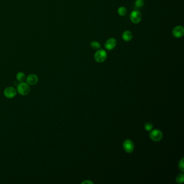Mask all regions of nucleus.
<instances>
[{"instance_id":"1","label":"nucleus","mask_w":184,"mask_h":184,"mask_svg":"<svg viewBox=\"0 0 184 184\" xmlns=\"http://www.w3.org/2000/svg\"><path fill=\"white\" fill-rule=\"evenodd\" d=\"M16 90L17 93L20 95L27 96L30 92V87L27 82H20Z\"/></svg>"},{"instance_id":"2","label":"nucleus","mask_w":184,"mask_h":184,"mask_svg":"<svg viewBox=\"0 0 184 184\" xmlns=\"http://www.w3.org/2000/svg\"><path fill=\"white\" fill-rule=\"evenodd\" d=\"M107 52L104 49H99L96 52L94 56L96 61L98 63H102L105 61L107 58Z\"/></svg>"},{"instance_id":"3","label":"nucleus","mask_w":184,"mask_h":184,"mask_svg":"<svg viewBox=\"0 0 184 184\" xmlns=\"http://www.w3.org/2000/svg\"><path fill=\"white\" fill-rule=\"evenodd\" d=\"M17 90L13 86H8L4 90V95L8 99H12L17 95Z\"/></svg>"},{"instance_id":"4","label":"nucleus","mask_w":184,"mask_h":184,"mask_svg":"<svg viewBox=\"0 0 184 184\" xmlns=\"http://www.w3.org/2000/svg\"><path fill=\"white\" fill-rule=\"evenodd\" d=\"M130 18L132 23L134 24H137L139 23L142 20V15L139 11L133 10L131 13Z\"/></svg>"},{"instance_id":"5","label":"nucleus","mask_w":184,"mask_h":184,"mask_svg":"<svg viewBox=\"0 0 184 184\" xmlns=\"http://www.w3.org/2000/svg\"><path fill=\"white\" fill-rule=\"evenodd\" d=\"M150 137L153 141L159 142L163 138V134L159 130H154L150 132Z\"/></svg>"},{"instance_id":"6","label":"nucleus","mask_w":184,"mask_h":184,"mask_svg":"<svg viewBox=\"0 0 184 184\" xmlns=\"http://www.w3.org/2000/svg\"><path fill=\"white\" fill-rule=\"evenodd\" d=\"M172 35L176 38H182L184 35V28L181 25H178L173 28Z\"/></svg>"},{"instance_id":"7","label":"nucleus","mask_w":184,"mask_h":184,"mask_svg":"<svg viewBox=\"0 0 184 184\" xmlns=\"http://www.w3.org/2000/svg\"><path fill=\"white\" fill-rule=\"evenodd\" d=\"M117 42L115 38H110L106 41L104 47L108 50H112L116 47Z\"/></svg>"},{"instance_id":"8","label":"nucleus","mask_w":184,"mask_h":184,"mask_svg":"<svg viewBox=\"0 0 184 184\" xmlns=\"http://www.w3.org/2000/svg\"><path fill=\"white\" fill-rule=\"evenodd\" d=\"M123 149L127 153H131L134 150V144L130 140H126L123 143Z\"/></svg>"},{"instance_id":"9","label":"nucleus","mask_w":184,"mask_h":184,"mask_svg":"<svg viewBox=\"0 0 184 184\" xmlns=\"http://www.w3.org/2000/svg\"><path fill=\"white\" fill-rule=\"evenodd\" d=\"M25 81L30 86H33L36 85L38 82V77L35 74H30L28 76Z\"/></svg>"},{"instance_id":"10","label":"nucleus","mask_w":184,"mask_h":184,"mask_svg":"<svg viewBox=\"0 0 184 184\" xmlns=\"http://www.w3.org/2000/svg\"><path fill=\"white\" fill-rule=\"evenodd\" d=\"M132 37H133V35L130 31H125L122 34L123 40L126 42H129L131 41L132 38Z\"/></svg>"},{"instance_id":"11","label":"nucleus","mask_w":184,"mask_h":184,"mask_svg":"<svg viewBox=\"0 0 184 184\" xmlns=\"http://www.w3.org/2000/svg\"><path fill=\"white\" fill-rule=\"evenodd\" d=\"M16 78L17 81L19 82H24L26 80V75L23 72H18L16 76Z\"/></svg>"},{"instance_id":"12","label":"nucleus","mask_w":184,"mask_h":184,"mask_svg":"<svg viewBox=\"0 0 184 184\" xmlns=\"http://www.w3.org/2000/svg\"><path fill=\"white\" fill-rule=\"evenodd\" d=\"M90 46L92 49H95V50L99 49L101 47V45L100 44V43L96 41H92L90 44Z\"/></svg>"},{"instance_id":"13","label":"nucleus","mask_w":184,"mask_h":184,"mask_svg":"<svg viewBox=\"0 0 184 184\" xmlns=\"http://www.w3.org/2000/svg\"><path fill=\"white\" fill-rule=\"evenodd\" d=\"M118 13L122 16H125L127 13V9L126 8L124 7H120L118 9Z\"/></svg>"},{"instance_id":"14","label":"nucleus","mask_w":184,"mask_h":184,"mask_svg":"<svg viewBox=\"0 0 184 184\" xmlns=\"http://www.w3.org/2000/svg\"><path fill=\"white\" fill-rule=\"evenodd\" d=\"M184 180V174H180L178 175L177 177L176 178V181L179 184H182Z\"/></svg>"},{"instance_id":"15","label":"nucleus","mask_w":184,"mask_h":184,"mask_svg":"<svg viewBox=\"0 0 184 184\" xmlns=\"http://www.w3.org/2000/svg\"><path fill=\"white\" fill-rule=\"evenodd\" d=\"M144 4V0H136L135 2V5L138 8H141L143 7Z\"/></svg>"},{"instance_id":"16","label":"nucleus","mask_w":184,"mask_h":184,"mask_svg":"<svg viewBox=\"0 0 184 184\" xmlns=\"http://www.w3.org/2000/svg\"><path fill=\"white\" fill-rule=\"evenodd\" d=\"M145 129L147 131H151L153 128V125L151 123H147L145 124L144 125Z\"/></svg>"},{"instance_id":"17","label":"nucleus","mask_w":184,"mask_h":184,"mask_svg":"<svg viewBox=\"0 0 184 184\" xmlns=\"http://www.w3.org/2000/svg\"><path fill=\"white\" fill-rule=\"evenodd\" d=\"M179 167L180 168L181 171L184 172V158H183L179 161Z\"/></svg>"},{"instance_id":"18","label":"nucleus","mask_w":184,"mask_h":184,"mask_svg":"<svg viewBox=\"0 0 184 184\" xmlns=\"http://www.w3.org/2000/svg\"><path fill=\"white\" fill-rule=\"evenodd\" d=\"M82 184H93V183L89 180H85L84 181H83L82 183Z\"/></svg>"}]
</instances>
